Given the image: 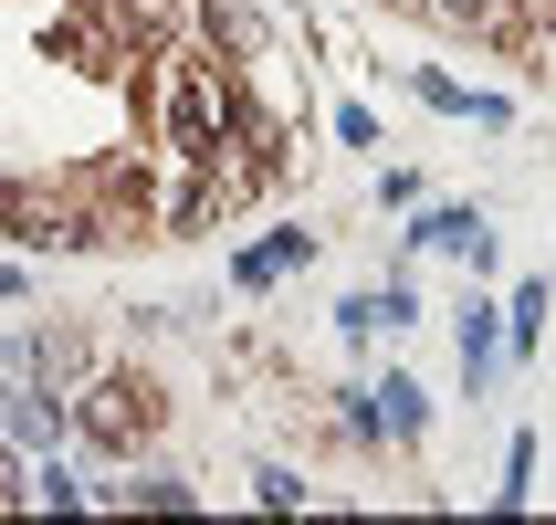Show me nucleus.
Segmentation results:
<instances>
[{"mask_svg": "<svg viewBox=\"0 0 556 525\" xmlns=\"http://www.w3.org/2000/svg\"><path fill=\"white\" fill-rule=\"evenodd\" d=\"M63 421H74L94 452H137V441L157 432V389H148V378H94V389L63 410Z\"/></svg>", "mask_w": 556, "mask_h": 525, "instance_id": "f257e3e1", "label": "nucleus"}, {"mask_svg": "<svg viewBox=\"0 0 556 525\" xmlns=\"http://www.w3.org/2000/svg\"><path fill=\"white\" fill-rule=\"evenodd\" d=\"M409 252H463L472 274H483V263H494V232H483V211H472V200H452V211H420Z\"/></svg>", "mask_w": 556, "mask_h": 525, "instance_id": "f03ea898", "label": "nucleus"}, {"mask_svg": "<svg viewBox=\"0 0 556 525\" xmlns=\"http://www.w3.org/2000/svg\"><path fill=\"white\" fill-rule=\"evenodd\" d=\"M294 263H315V232H274V242H252V252H231V284L242 295H274Z\"/></svg>", "mask_w": 556, "mask_h": 525, "instance_id": "7ed1b4c3", "label": "nucleus"}, {"mask_svg": "<svg viewBox=\"0 0 556 525\" xmlns=\"http://www.w3.org/2000/svg\"><path fill=\"white\" fill-rule=\"evenodd\" d=\"M452 337H463V378L483 389V378H494V358H504V305L463 295V326H452Z\"/></svg>", "mask_w": 556, "mask_h": 525, "instance_id": "20e7f679", "label": "nucleus"}, {"mask_svg": "<svg viewBox=\"0 0 556 525\" xmlns=\"http://www.w3.org/2000/svg\"><path fill=\"white\" fill-rule=\"evenodd\" d=\"M368 410H378V441H420V432H431V389H420V378L368 389Z\"/></svg>", "mask_w": 556, "mask_h": 525, "instance_id": "39448f33", "label": "nucleus"}, {"mask_svg": "<svg viewBox=\"0 0 556 525\" xmlns=\"http://www.w3.org/2000/svg\"><path fill=\"white\" fill-rule=\"evenodd\" d=\"M0 432L42 452V441H63V400L53 389H0Z\"/></svg>", "mask_w": 556, "mask_h": 525, "instance_id": "423d86ee", "label": "nucleus"}, {"mask_svg": "<svg viewBox=\"0 0 556 525\" xmlns=\"http://www.w3.org/2000/svg\"><path fill=\"white\" fill-rule=\"evenodd\" d=\"M409 315H420V295H409V284H389V295H346L337 326H346V337H378V326H409Z\"/></svg>", "mask_w": 556, "mask_h": 525, "instance_id": "0eeeda50", "label": "nucleus"}, {"mask_svg": "<svg viewBox=\"0 0 556 525\" xmlns=\"http://www.w3.org/2000/svg\"><path fill=\"white\" fill-rule=\"evenodd\" d=\"M535 337H546V274H526V284H515V295H504V347L526 358Z\"/></svg>", "mask_w": 556, "mask_h": 525, "instance_id": "6e6552de", "label": "nucleus"}, {"mask_svg": "<svg viewBox=\"0 0 556 525\" xmlns=\"http://www.w3.org/2000/svg\"><path fill=\"white\" fill-rule=\"evenodd\" d=\"M116 32H126V42H148V53H157V42L179 32V0H116Z\"/></svg>", "mask_w": 556, "mask_h": 525, "instance_id": "1a4fd4ad", "label": "nucleus"}, {"mask_svg": "<svg viewBox=\"0 0 556 525\" xmlns=\"http://www.w3.org/2000/svg\"><path fill=\"white\" fill-rule=\"evenodd\" d=\"M526 495H535V441L515 432V452H504V484H494V515H515Z\"/></svg>", "mask_w": 556, "mask_h": 525, "instance_id": "9d476101", "label": "nucleus"}, {"mask_svg": "<svg viewBox=\"0 0 556 525\" xmlns=\"http://www.w3.org/2000/svg\"><path fill=\"white\" fill-rule=\"evenodd\" d=\"M0 232H11V242H53V232H42V211H31L11 179H0Z\"/></svg>", "mask_w": 556, "mask_h": 525, "instance_id": "9b49d317", "label": "nucleus"}, {"mask_svg": "<svg viewBox=\"0 0 556 525\" xmlns=\"http://www.w3.org/2000/svg\"><path fill=\"white\" fill-rule=\"evenodd\" d=\"M31 504H53V515H74V504H85V484H74L63 463H42V473H31Z\"/></svg>", "mask_w": 556, "mask_h": 525, "instance_id": "f8f14e48", "label": "nucleus"}, {"mask_svg": "<svg viewBox=\"0 0 556 525\" xmlns=\"http://www.w3.org/2000/svg\"><path fill=\"white\" fill-rule=\"evenodd\" d=\"M137 504H157V515H189V504H200V495H189L179 473H148V484H137Z\"/></svg>", "mask_w": 556, "mask_h": 525, "instance_id": "ddd939ff", "label": "nucleus"}, {"mask_svg": "<svg viewBox=\"0 0 556 525\" xmlns=\"http://www.w3.org/2000/svg\"><path fill=\"white\" fill-rule=\"evenodd\" d=\"M431 11H441V22H472V32H494V22H504V0H431Z\"/></svg>", "mask_w": 556, "mask_h": 525, "instance_id": "4468645a", "label": "nucleus"}, {"mask_svg": "<svg viewBox=\"0 0 556 525\" xmlns=\"http://www.w3.org/2000/svg\"><path fill=\"white\" fill-rule=\"evenodd\" d=\"M0 295H22V263H0Z\"/></svg>", "mask_w": 556, "mask_h": 525, "instance_id": "2eb2a0df", "label": "nucleus"}]
</instances>
